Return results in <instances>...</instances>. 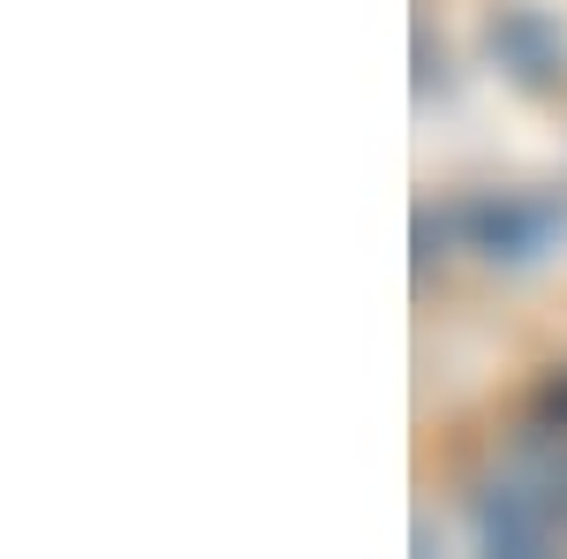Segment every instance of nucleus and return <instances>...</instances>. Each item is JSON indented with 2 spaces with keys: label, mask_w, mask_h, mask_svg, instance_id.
<instances>
[{
  "label": "nucleus",
  "mask_w": 567,
  "mask_h": 559,
  "mask_svg": "<svg viewBox=\"0 0 567 559\" xmlns=\"http://www.w3.org/2000/svg\"><path fill=\"white\" fill-rule=\"evenodd\" d=\"M492 53L523 61L529 84H553V76L567 69V45H560V31H553L545 15H507V23H492Z\"/></svg>",
  "instance_id": "obj_1"
}]
</instances>
